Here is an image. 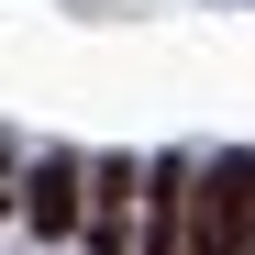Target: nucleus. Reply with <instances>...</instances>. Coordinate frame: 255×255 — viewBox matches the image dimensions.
Instances as JSON below:
<instances>
[{"mask_svg": "<svg viewBox=\"0 0 255 255\" xmlns=\"http://www.w3.org/2000/svg\"><path fill=\"white\" fill-rule=\"evenodd\" d=\"M244 233H255V155L189 166V255H244Z\"/></svg>", "mask_w": 255, "mask_h": 255, "instance_id": "obj_1", "label": "nucleus"}, {"mask_svg": "<svg viewBox=\"0 0 255 255\" xmlns=\"http://www.w3.org/2000/svg\"><path fill=\"white\" fill-rule=\"evenodd\" d=\"M22 222L33 233H78V222H89V166H78V155H33V178H22Z\"/></svg>", "mask_w": 255, "mask_h": 255, "instance_id": "obj_2", "label": "nucleus"}, {"mask_svg": "<svg viewBox=\"0 0 255 255\" xmlns=\"http://www.w3.org/2000/svg\"><path fill=\"white\" fill-rule=\"evenodd\" d=\"M0 211H11V166H0Z\"/></svg>", "mask_w": 255, "mask_h": 255, "instance_id": "obj_3", "label": "nucleus"}, {"mask_svg": "<svg viewBox=\"0 0 255 255\" xmlns=\"http://www.w3.org/2000/svg\"><path fill=\"white\" fill-rule=\"evenodd\" d=\"M244 255H255V233H244Z\"/></svg>", "mask_w": 255, "mask_h": 255, "instance_id": "obj_4", "label": "nucleus"}]
</instances>
